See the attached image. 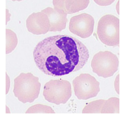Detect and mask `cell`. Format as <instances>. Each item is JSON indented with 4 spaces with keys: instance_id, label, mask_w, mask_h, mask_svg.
Segmentation results:
<instances>
[{
    "instance_id": "13",
    "label": "cell",
    "mask_w": 125,
    "mask_h": 114,
    "mask_svg": "<svg viewBox=\"0 0 125 114\" xmlns=\"http://www.w3.org/2000/svg\"><path fill=\"white\" fill-rule=\"evenodd\" d=\"M26 114H55L53 108L46 105L36 104L30 107Z\"/></svg>"
},
{
    "instance_id": "14",
    "label": "cell",
    "mask_w": 125,
    "mask_h": 114,
    "mask_svg": "<svg viewBox=\"0 0 125 114\" xmlns=\"http://www.w3.org/2000/svg\"><path fill=\"white\" fill-rule=\"evenodd\" d=\"M115 87L116 92L119 94V75L117 76L115 82Z\"/></svg>"
},
{
    "instance_id": "3",
    "label": "cell",
    "mask_w": 125,
    "mask_h": 114,
    "mask_svg": "<svg viewBox=\"0 0 125 114\" xmlns=\"http://www.w3.org/2000/svg\"><path fill=\"white\" fill-rule=\"evenodd\" d=\"M99 39L108 46H119V19L112 14H106L100 18L97 26Z\"/></svg>"
},
{
    "instance_id": "9",
    "label": "cell",
    "mask_w": 125,
    "mask_h": 114,
    "mask_svg": "<svg viewBox=\"0 0 125 114\" xmlns=\"http://www.w3.org/2000/svg\"><path fill=\"white\" fill-rule=\"evenodd\" d=\"M90 2L89 0H54L53 4L56 11L71 14L85 10Z\"/></svg>"
},
{
    "instance_id": "11",
    "label": "cell",
    "mask_w": 125,
    "mask_h": 114,
    "mask_svg": "<svg viewBox=\"0 0 125 114\" xmlns=\"http://www.w3.org/2000/svg\"><path fill=\"white\" fill-rule=\"evenodd\" d=\"M119 99L111 97L108 100H103L101 114H119Z\"/></svg>"
},
{
    "instance_id": "8",
    "label": "cell",
    "mask_w": 125,
    "mask_h": 114,
    "mask_svg": "<svg viewBox=\"0 0 125 114\" xmlns=\"http://www.w3.org/2000/svg\"><path fill=\"white\" fill-rule=\"evenodd\" d=\"M26 28L32 34L42 35L50 31L51 25L48 16L41 11L29 16L26 19Z\"/></svg>"
},
{
    "instance_id": "7",
    "label": "cell",
    "mask_w": 125,
    "mask_h": 114,
    "mask_svg": "<svg viewBox=\"0 0 125 114\" xmlns=\"http://www.w3.org/2000/svg\"><path fill=\"white\" fill-rule=\"evenodd\" d=\"M94 19L92 16L82 13L73 16L70 21L69 29L73 34L83 39L91 36L94 30Z\"/></svg>"
},
{
    "instance_id": "2",
    "label": "cell",
    "mask_w": 125,
    "mask_h": 114,
    "mask_svg": "<svg viewBox=\"0 0 125 114\" xmlns=\"http://www.w3.org/2000/svg\"><path fill=\"white\" fill-rule=\"evenodd\" d=\"M41 84L39 82V78L31 72H22L14 80L13 93L23 104L32 103L38 99Z\"/></svg>"
},
{
    "instance_id": "1",
    "label": "cell",
    "mask_w": 125,
    "mask_h": 114,
    "mask_svg": "<svg viewBox=\"0 0 125 114\" xmlns=\"http://www.w3.org/2000/svg\"><path fill=\"white\" fill-rule=\"evenodd\" d=\"M90 56L82 42L69 35L46 38L36 44L33 57L41 72L53 77L68 75L84 66Z\"/></svg>"
},
{
    "instance_id": "5",
    "label": "cell",
    "mask_w": 125,
    "mask_h": 114,
    "mask_svg": "<svg viewBox=\"0 0 125 114\" xmlns=\"http://www.w3.org/2000/svg\"><path fill=\"white\" fill-rule=\"evenodd\" d=\"M91 66L94 73L98 76L110 77L118 70L119 60L116 55L110 51H100L93 56Z\"/></svg>"
},
{
    "instance_id": "12",
    "label": "cell",
    "mask_w": 125,
    "mask_h": 114,
    "mask_svg": "<svg viewBox=\"0 0 125 114\" xmlns=\"http://www.w3.org/2000/svg\"><path fill=\"white\" fill-rule=\"evenodd\" d=\"M6 54H10L14 51L18 44V38L16 34L14 31L11 29H6Z\"/></svg>"
},
{
    "instance_id": "4",
    "label": "cell",
    "mask_w": 125,
    "mask_h": 114,
    "mask_svg": "<svg viewBox=\"0 0 125 114\" xmlns=\"http://www.w3.org/2000/svg\"><path fill=\"white\" fill-rule=\"evenodd\" d=\"M43 94L48 102L56 105L65 104L72 95L71 85L66 80H51L44 85Z\"/></svg>"
},
{
    "instance_id": "6",
    "label": "cell",
    "mask_w": 125,
    "mask_h": 114,
    "mask_svg": "<svg viewBox=\"0 0 125 114\" xmlns=\"http://www.w3.org/2000/svg\"><path fill=\"white\" fill-rule=\"evenodd\" d=\"M74 95L80 100L95 97L100 91V82L89 74H81L73 80Z\"/></svg>"
},
{
    "instance_id": "10",
    "label": "cell",
    "mask_w": 125,
    "mask_h": 114,
    "mask_svg": "<svg viewBox=\"0 0 125 114\" xmlns=\"http://www.w3.org/2000/svg\"><path fill=\"white\" fill-rule=\"evenodd\" d=\"M41 12L45 13L48 17L51 25L50 31L57 32L65 29L68 22L66 13L56 11L51 7L46 8Z\"/></svg>"
}]
</instances>
